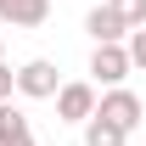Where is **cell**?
Instances as JSON below:
<instances>
[{
	"mask_svg": "<svg viewBox=\"0 0 146 146\" xmlns=\"http://www.w3.org/2000/svg\"><path fill=\"white\" fill-rule=\"evenodd\" d=\"M84 146H129V129H118L112 118L90 112V118H84Z\"/></svg>",
	"mask_w": 146,
	"mask_h": 146,
	"instance_id": "cell-8",
	"label": "cell"
},
{
	"mask_svg": "<svg viewBox=\"0 0 146 146\" xmlns=\"http://www.w3.org/2000/svg\"><path fill=\"white\" fill-rule=\"evenodd\" d=\"M84 34L96 39V45H107V39H129V23L112 11V6H90L84 11Z\"/></svg>",
	"mask_w": 146,
	"mask_h": 146,
	"instance_id": "cell-5",
	"label": "cell"
},
{
	"mask_svg": "<svg viewBox=\"0 0 146 146\" xmlns=\"http://www.w3.org/2000/svg\"><path fill=\"white\" fill-rule=\"evenodd\" d=\"M107 6L129 23V28H141V23H146V0H107Z\"/></svg>",
	"mask_w": 146,
	"mask_h": 146,
	"instance_id": "cell-9",
	"label": "cell"
},
{
	"mask_svg": "<svg viewBox=\"0 0 146 146\" xmlns=\"http://www.w3.org/2000/svg\"><path fill=\"white\" fill-rule=\"evenodd\" d=\"M11 90H17V73L0 62V101H11Z\"/></svg>",
	"mask_w": 146,
	"mask_h": 146,
	"instance_id": "cell-11",
	"label": "cell"
},
{
	"mask_svg": "<svg viewBox=\"0 0 146 146\" xmlns=\"http://www.w3.org/2000/svg\"><path fill=\"white\" fill-rule=\"evenodd\" d=\"M56 90H62L56 62H45V56H28V62L17 68V96H28V101H51Z\"/></svg>",
	"mask_w": 146,
	"mask_h": 146,
	"instance_id": "cell-4",
	"label": "cell"
},
{
	"mask_svg": "<svg viewBox=\"0 0 146 146\" xmlns=\"http://www.w3.org/2000/svg\"><path fill=\"white\" fill-rule=\"evenodd\" d=\"M96 112H101V118H112L118 129H141V124H146L141 96L124 90V84H107V90H101V101H96Z\"/></svg>",
	"mask_w": 146,
	"mask_h": 146,
	"instance_id": "cell-3",
	"label": "cell"
},
{
	"mask_svg": "<svg viewBox=\"0 0 146 146\" xmlns=\"http://www.w3.org/2000/svg\"><path fill=\"white\" fill-rule=\"evenodd\" d=\"M51 17V0H0V23L6 28H39Z\"/></svg>",
	"mask_w": 146,
	"mask_h": 146,
	"instance_id": "cell-6",
	"label": "cell"
},
{
	"mask_svg": "<svg viewBox=\"0 0 146 146\" xmlns=\"http://www.w3.org/2000/svg\"><path fill=\"white\" fill-rule=\"evenodd\" d=\"M0 146H34V124H28V112L11 107V101H0Z\"/></svg>",
	"mask_w": 146,
	"mask_h": 146,
	"instance_id": "cell-7",
	"label": "cell"
},
{
	"mask_svg": "<svg viewBox=\"0 0 146 146\" xmlns=\"http://www.w3.org/2000/svg\"><path fill=\"white\" fill-rule=\"evenodd\" d=\"M51 101H56V124H84L96 112V101H101V84H96V79H73V84H62Z\"/></svg>",
	"mask_w": 146,
	"mask_h": 146,
	"instance_id": "cell-1",
	"label": "cell"
},
{
	"mask_svg": "<svg viewBox=\"0 0 146 146\" xmlns=\"http://www.w3.org/2000/svg\"><path fill=\"white\" fill-rule=\"evenodd\" d=\"M124 45H129V62L146 73V23H141V28H129V39H124Z\"/></svg>",
	"mask_w": 146,
	"mask_h": 146,
	"instance_id": "cell-10",
	"label": "cell"
},
{
	"mask_svg": "<svg viewBox=\"0 0 146 146\" xmlns=\"http://www.w3.org/2000/svg\"><path fill=\"white\" fill-rule=\"evenodd\" d=\"M129 73H135V62H129V45L124 39H107V45H96L90 51V79L107 90V84H124Z\"/></svg>",
	"mask_w": 146,
	"mask_h": 146,
	"instance_id": "cell-2",
	"label": "cell"
}]
</instances>
